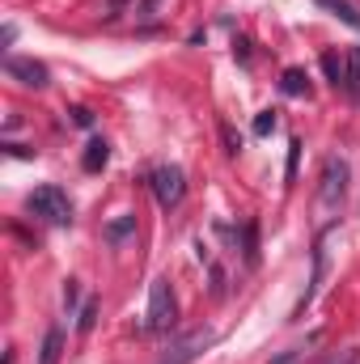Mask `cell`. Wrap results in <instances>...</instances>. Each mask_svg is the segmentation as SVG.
I'll return each mask as SVG.
<instances>
[{"label": "cell", "mask_w": 360, "mask_h": 364, "mask_svg": "<svg viewBox=\"0 0 360 364\" xmlns=\"http://www.w3.org/2000/svg\"><path fill=\"white\" fill-rule=\"evenodd\" d=\"M174 326H179L174 288H170V279H153V288H149V331L166 335V331H174Z\"/></svg>", "instance_id": "6da1fadb"}, {"label": "cell", "mask_w": 360, "mask_h": 364, "mask_svg": "<svg viewBox=\"0 0 360 364\" xmlns=\"http://www.w3.org/2000/svg\"><path fill=\"white\" fill-rule=\"evenodd\" d=\"M26 208H30L34 216H43L47 225H68V220H73V199H68L60 186H38V191L26 199Z\"/></svg>", "instance_id": "7a4b0ae2"}, {"label": "cell", "mask_w": 360, "mask_h": 364, "mask_svg": "<svg viewBox=\"0 0 360 364\" xmlns=\"http://www.w3.org/2000/svg\"><path fill=\"white\" fill-rule=\"evenodd\" d=\"M344 195H348V161H344V157H327V166H322V195H318V203H322L327 212H335V208L344 203Z\"/></svg>", "instance_id": "3957f363"}, {"label": "cell", "mask_w": 360, "mask_h": 364, "mask_svg": "<svg viewBox=\"0 0 360 364\" xmlns=\"http://www.w3.org/2000/svg\"><path fill=\"white\" fill-rule=\"evenodd\" d=\"M153 195H157V203L170 212V208H179L182 195H186V174H182L179 166H157L153 170Z\"/></svg>", "instance_id": "277c9868"}, {"label": "cell", "mask_w": 360, "mask_h": 364, "mask_svg": "<svg viewBox=\"0 0 360 364\" xmlns=\"http://www.w3.org/2000/svg\"><path fill=\"white\" fill-rule=\"evenodd\" d=\"M4 73H9V77H17V81H21V85H30V90H47V68H43L38 60L9 55V60H4Z\"/></svg>", "instance_id": "5b68a950"}, {"label": "cell", "mask_w": 360, "mask_h": 364, "mask_svg": "<svg viewBox=\"0 0 360 364\" xmlns=\"http://www.w3.org/2000/svg\"><path fill=\"white\" fill-rule=\"evenodd\" d=\"M208 343H212V335H208V331H203V335H191V339H182V343L162 364H191L199 352H203V348H208Z\"/></svg>", "instance_id": "8992f818"}, {"label": "cell", "mask_w": 360, "mask_h": 364, "mask_svg": "<svg viewBox=\"0 0 360 364\" xmlns=\"http://www.w3.org/2000/svg\"><path fill=\"white\" fill-rule=\"evenodd\" d=\"M344 93L352 97V102H360V47H352L348 51V60H344Z\"/></svg>", "instance_id": "52a82bcc"}, {"label": "cell", "mask_w": 360, "mask_h": 364, "mask_svg": "<svg viewBox=\"0 0 360 364\" xmlns=\"http://www.w3.org/2000/svg\"><path fill=\"white\" fill-rule=\"evenodd\" d=\"M60 352H64V331L51 326L43 335V348H38V364H60Z\"/></svg>", "instance_id": "ba28073f"}, {"label": "cell", "mask_w": 360, "mask_h": 364, "mask_svg": "<svg viewBox=\"0 0 360 364\" xmlns=\"http://www.w3.org/2000/svg\"><path fill=\"white\" fill-rule=\"evenodd\" d=\"M318 4H322L327 13H335V17H339L344 26H352V30L360 34V9L352 4V0H318Z\"/></svg>", "instance_id": "9c48e42d"}, {"label": "cell", "mask_w": 360, "mask_h": 364, "mask_svg": "<svg viewBox=\"0 0 360 364\" xmlns=\"http://www.w3.org/2000/svg\"><path fill=\"white\" fill-rule=\"evenodd\" d=\"M106 161H110V149H106V140H90V144H85V157H81V166H85L90 174H97Z\"/></svg>", "instance_id": "30bf717a"}, {"label": "cell", "mask_w": 360, "mask_h": 364, "mask_svg": "<svg viewBox=\"0 0 360 364\" xmlns=\"http://www.w3.org/2000/svg\"><path fill=\"white\" fill-rule=\"evenodd\" d=\"M132 233H136V216H119V220H110V225L102 229V237H106V242H115V246H119V242H127Z\"/></svg>", "instance_id": "8fae6325"}, {"label": "cell", "mask_w": 360, "mask_h": 364, "mask_svg": "<svg viewBox=\"0 0 360 364\" xmlns=\"http://www.w3.org/2000/svg\"><path fill=\"white\" fill-rule=\"evenodd\" d=\"M280 90L288 93V97H305V93H309V77H305L301 68H288V73L280 77Z\"/></svg>", "instance_id": "7c38bea8"}, {"label": "cell", "mask_w": 360, "mask_h": 364, "mask_svg": "<svg viewBox=\"0 0 360 364\" xmlns=\"http://www.w3.org/2000/svg\"><path fill=\"white\" fill-rule=\"evenodd\" d=\"M322 73L331 77V85H335V90H344V73H348V68H344V60H339L335 51H327V55H322Z\"/></svg>", "instance_id": "4fadbf2b"}, {"label": "cell", "mask_w": 360, "mask_h": 364, "mask_svg": "<svg viewBox=\"0 0 360 364\" xmlns=\"http://www.w3.org/2000/svg\"><path fill=\"white\" fill-rule=\"evenodd\" d=\"M275 132V114L263 110V114H255V136H271Z\"/></svg>", "instance_id": "5bb4252c"}, {"label": "cell", "mask_w": 360, "mask_h": 364, "mask_svg": "<svg viewBox=\"0 0 360 364\" xmlns=\"http://www.w3.org/2000/svg\"><path fill=\"white\" fill-rule=\"evenodd\" d=\"M93 318H97V305H85V309H81V322H77V326H81V331H93Z\"/></svg>", "instance_id": "9a60e30c"}, {"label": "cell", "mask_w": 360, "mask_h": 364, "mask_svg": "<svg viewBox=\"0 0 360 364\" xmlns=\"http://www.w3.org/2000/svg\"><path fill=\"white\" fill-rule=\"evenodd\" d=\"M297 157H301V140H292V149H288V178L297 174Z\"/></svg>", "instance_id": "2e32d148"}, {"label": "cell", "mask_w": 360, "mask_h": 364, "mask_svg": "<svg viewBox=\"0 0 360 364\" xmlns=\"http://www.w3.org/2000/svg\"><path fill=\"white\" fill-rule=\"evenodd\" d=\"M64 305H68V309L77 305V279H64Z\"/></svg>", "instance_id": "e0dca14e"}, {"label": "cell", "mask_w": 360, "mask_h": 364, "mask_svg": "<svg viewBox=\"0 0 360 364\" xmlns=\"http://www.w3.org/2000/svg\"><path fill=\"white\" fill-rule=\"evenodd\" d=\"M73 119H77L81 127H90V123H93V114H90V110H85V106H77V110H73Z\"/></svg>", "instance_id": "ac0fdd59"}]
</instances>
